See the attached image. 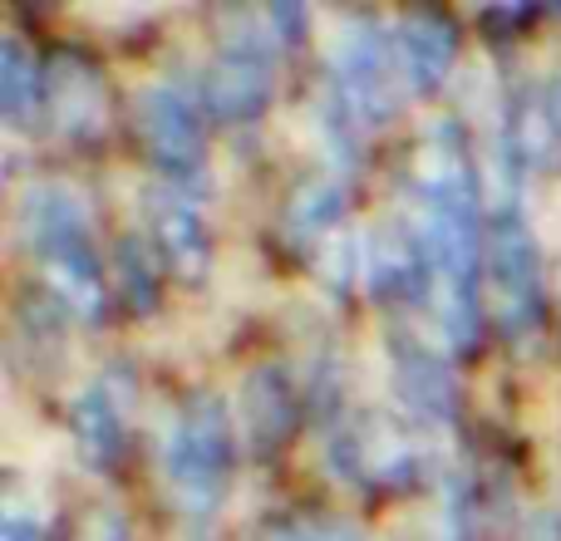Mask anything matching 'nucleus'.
<instances>
[{
    "mask_svg": "<svg viewBox=\"0 0 561 541\" xmlns=\"http://www.w3.org/2000/svg\"><path fill=\"white\" fill-rule=\"evenodd\" d=\"M414 232L428 252V306L454 349H473L483 335L488 217L478 203V173L458 124H434L414 158Z\"/></svg>",
    "mask_w": 561,
    "mask_h": 541,
    "instance_id": "1",
    "label": "nucleus"
},
{
    "mask_svg": "<svg viewBox=\"0 0 561 541\" xmlns=\"http://www.w3.org/2000/svg\"><path fill=\"white\" fill-rule=\"evenodd\" d=\"M20 232H25L30 262H35L49 296L75 320L99 325L108 315V280L94 242H89V217L75 203V193L55 183L30 187V197L20 203Z\"/></svg>",
    "mask_w": 561,
    "mask_h": 541,
    "instance_id": "2",
    "label": "nucleus"
},
{
    "mask_svg": "<svg viewBox=\"0 0 561 541\" xmlns=\"http://www.w3.org/2000/svg\"><path fill=\"white\" fill-rule=\"evenodd\" d=\"M232 414L217 394H193L178 418L168 424L163 438V468H168V493H173L178 513L193 527H207L222 507L227 487H232Z\"/></svg>",
    "mask_w": 561,
    "mask_h": 541,
    "instance_id": "3",
    "label": "nucleus"
},
{
    "mask_svg": "<svg viewBox=\"0 0 561 541\" xmlns=\"http://www.w3.org/2000/svg\"><path fill=\"white\" fill-rule=\"evenodd\" d=\"M409 84L404 65H399L394 30L379 20L355 15L340 25L335 49H330V99H335V118L350 128H379L399 114Z\"/></svg>",
    "mask_w": 561,
    "mask_h": 541,
    "instance_id": "4",
    "label": "nucleus"
},
{
    "mask_svg": "<svg viewBox=\"0 0 561 541\" xmlns=\"http://www.w3.org/2000/svg\"><path fill=\"white\" fill-rule=\"evenodd\" d=\"M483 276H488V315H497L507 339H523L542 325L547 280H542V246L527 227L517 193H497L488 207V242H483Z\"/></svg>",
    "mask_w": 561,
    "mask_h": 541,
    "instance_id": "5",
    "label": "nucleus"
},
{
    "mask_svg": "<svg viewBox=\"0 0 561 541\" xmlns=\"http://www.w3.org/2000/svg\"><path fill=\"white\" fill-rule=\"evenodd\" d=\"M276 89V35L266 15H247L237 35L222 39L217 59L207 65L203 104L222 124H252Z\"/></svg>",
    "mask_w": 561,
    "mask_h": 541,
    "instance_id": "6",
    "label": "nucleus"
},
{
    "mask_svg": "<svg viewBox=\"0 0 561 541\" xmlns=\"http://www.w3.org/2000/svg\"><path fill=\"white\" fill-rule=\"evenodd\" d=\"M134 118H138V138H144L153 168L163 173V183L193 187L203 177V118L197 104L183 94L178 84H144L134 99Z\"/></svg>",
    "mask_w": 561,
    "mask_h": 541,
    "instance_id": "7",
    "label": "nucleus"
},
{
    "mask_svg": "<svg viewBox=\"0 0 561 541\" xmlns=\"http://www.w3.org/2000/svg\"><path fill=\"white\" fill-rule=\"evenodd\" d=\"M330 458L355 487H409L424 473L419 438L389 414H359L345 434H335Z\"/></svg>",
    "mask_w": 561,
    "mask_h": 541,
    "instance_id": "8",
    "label": "nucleus"
},
{
    "mask_svg": "<svg viewBox=\"0 0 561 541\" xmlns=\"http://www.w3.org/2000/svg\"><path fill=\"white\" fill-rule=\"evenodd\" d=\"M128 424H134V369L108 365L94 375L75 399V448L89 468H114L128 448Z\"/></svg>",
    "mask_w": 561,
    "mask_h": 541,
    "instance_id": "9",
    "label": "nucleus"
},
{
    "mask_svg": "<svg viewBox=\"0 0 561 541\" xmlns=\"http://www.w3.org/2000/svg\"><path fill=\"white\" fill-rule=\"evenodd\" d=\"M144 217H148V237L153 252H163V262L197 286L213 270V232H207L203 207L193 203V193L178 183H158L144 197Z\"/></svg>",
    "mask_w": 561,
    "mask_h": 541,
    "instance_id": "10",
    "label": "nucleus"
},
{
    "mask_svg": "<svg viewBox=\"0 0 561 541\" xmlns=\"http://www.w3.org/2000/svg\"><path fill=\"white\" fill-rule=\"evenodd\" d=\"M389 369H394L399 399H404V408L419 418V424H428V428L454 424L458 379H454V369H448L444 355H434L424 339H414V335L399 330V335L389 339Z\"/></svg>",
    "mask_w": 561,
    "mask_h": 541,
    "instance_id": "11",
    "label": "nucleus"
},
{
    "mask_svg": "<svg viewBox=\"0 0 561 541\" xmlns=\"http://www.w3.org/2000/svg\"><path fill=\"white\" fill-rule=\"evenodd\" d=\"M365 276L375 286L379 300H394V306H414V300H428V252L419 242L414 222H394L385 232H375L365 242Z\"/></svg>",
    "mask_w": 561,
    "mask_h": 541,
    "instance_id": "12",
    "label": "nucleus"
},
{
    "mask_svg": "<svg viewBox=\"0 0 561 541\" xmlns=\"http://www.w3.org/2000/svg\"><path fill=\"white\" fill-rule=\"evenodd\" d=\"M394 45H399L409 94H434L458 59V30L448 15L419 10V15H404L394 25Z\"/></svg>",
    "mask_w": 561,
    "mask_h": 541,
    "instance_id": "13",
    "label": "nucleus"
},
{
    "mask_svg": "<svg viewBox=\"0 0 561 541\" xmlns=\"http://www.w3.org/2000/svg\"><path fill=\"white\" fill-rule=\"evenodd\" d=\"M242 428L262 453L280 448L290 434H296V389H290V375L276 365H262L247 375L242 384Z\"/></svg>",
    "mask_w": 561,
    "mask_h": 541,
    "instance_id": "14",
    "label": "nucleus"
},
{
    "mask_svg": "<svg viewBox=\"0 0 561 541\" xmlns=\"http://www.w3.org/2000/svg\"><path fill=\"white\" fill-rule=\"evenodd\" d=\"M45 89H49V108H55V118L69 134H79V138L99 134V124H104V89H99L94 69L79 65L75 55H65L49 69Z\"/></svg>",
    "mask_w": 561,
    "mask_h": 541,
    "instance_id": "15",
    "label": "nucleus"
},
{
    "mask_svg": "<svg viewBox=\"0 0 561 541\" xmlns=\"http://www.w3.org/2000/svg\"><path fill=\"white\" fill-rule=\"evenodd\" d=\"M340 217H345V183H335V177H306L286 203V237L296 246L325 242V232H335Z\"/></svg>",
    "mask_w": 561,
    "mask_h": 541,
    "instance_id": "16",
    "label": "nucleus"
},
{
    "mask_svg": "<svg viewBox=\"0 0 561 541\" xmlns=\"http://www.w3.org/2000/svg\"><path fill=\"white\" fill-rule=\"evenodd\" d=\"M45 99V79H39V59L20 45L15 35L0 39V114L5 124H30Z\"/></svg>",
    "mask_w": 561,
    "mask_h": 541,
    "instance_id": "17",
    "label": "nucleus"
},
{
    "mask_svg": "<svg viewBox=\"0 0 561 541\" xmlns=\"http://www.w3.org/2000/svg\"><path fill=\"white\" fill-rule=\"evenodd\" d=\"M0 541H45V527L35 522V513L30 507H5V517H0Z\"/></svg>",
    "mask_w": 561,
    "mask_h": 541,
    "instance_id": "18",
    "label": "nucleus"
},
{
    "mask_svg": "<svg viewBox=\"0 0 561 541\" xmlns=\"http://www.w3.org/2000/svg\"><path fill=\"white\" fill-rule=\"evenodd\" d=\"M79 541H128V527H124V517H118L114 507H99V513L89 517V527H84V537Z\"/></svg>",
    "mask_w": 561,
    "mask_h": 541,
    "instance_id": "19",
    "label": "nucleus"
},
{
    "mask_svg": "<svg viewBox=\"0 0 561 541\" xmlns=\"http://www.w3.org/2000/svg\"><path fill=\"white\" fill-rule=\"evenodd\" d=\"M266 541H335V532L320 522H280L266 532Z\"/></svg>",
    "mask_w": 561,
    "mask_h": 541,
    "instance_id": "20",
    "label": "nucleus"
},
{
    "mask_svg": "<svg viewBox=\"0 0 561 541\" xmlns=\"http://www.w3.org/2000/svg\"><path fill=\"white\" fill-rule=\"evenodd\" d=\"M533 541H561V517H557V513L537 517V532H533Z\"/></svg>",
    "mask_w": 561,
    "mask_h": 541,
    "instance_id": "21",
    "label": "nucleus"
}]
</instances>
